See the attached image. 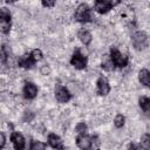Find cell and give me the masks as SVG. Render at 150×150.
Masks as SVG:
<instances>
[{"label":"cell","mask_w":150,"mask_h":150,"mask_svg":"<svg viewBox=\"0 0 150 150\" xmlns=\"http://www.w3.org/2000/svg\"><path fill=\"white\" fill-rule=\"evenodd\" d=\"M11 141L13 142L14 144V148L18 149V150H21L25 148V138L19 132H13L12 136H11Z\"/></svg>","instance_id":"cell-9"},{"label":"cell","mask_w":150,"mask_h":150,"mask_svg":"<svg viewBox=\"0 0 150 150\" xmlns=\"http://www.w3.org/2000/svg\"><path fill=\"white\" fill-rule=\"evenodd\" d=\"M70 63H71L76 69H83V68H86V66H87V59H86V56H83V55L80 53V50H76V52L73 54L71 59H70Z\"/></svg>","instance_id":"cell-4"},{"label":"cell","mask_w":150,"mask_h":150,"mask_svg":"<svg viewBox=\"0 0 150 150\" xmlns=\"http://www.w3.org/2000/svg\"><path fill=\"white\" fill-rule=\"evenodd\" d=\"M138 79H139V82L144 86H149L150 84V73L148 69H142L139 70L138 73Z\"/></svg>","instance_id":"cell-13"},{"label":"cell","mask_w":150,"mask_h":150,"mask_svg":"<svg viewBox=\"0 0 150 150\" xmlns=\"http://www.w3.org/2000/svg\"><path fill=\"white\" fill-rule=\"evenodd\" d=\"M110 8L111 6L109 4V0H96L95 1V9L101 14L107 13Z\"/></svg>","instance_id":"cell-11"},{"label":"cell","mask_w":150,"mask_h":150,"mask_svg":"<svg viewBox=\"0 0 150 150\" xmlns=\"http://www.w3.org/2000/svg\"><path fill=\"white\" fill-rule=\"evenodd\" d=\"M0 21H11V13L7 8H0Z\"/></svg>","instance_id":"cell-16"},{"label":"cell","mask_w":150,"mask_h":150,"mask_svg":"<svg viewBox=\"0 0 150 150\" xmlns=\"http://www.w3.org/2000/svg\"><path fill=\"white\" fill-rule=\"evenodd\" d=\"M120 1H121V0H109V4H110V6H111V7H114V6L118 5V4H120Z\"/></svg>","instance_id":"cell-26"},{"label":"cell","mask_w":150,"mask_h":150,"mask_svg":"<svg viewBox=\"0 0 150 150\" xmlns=\"http://www.w3.org/2000/svg\"><path fill=\"white\" fill-rule=\"evenodd\" d=\"M11 29V21H0V30L7 34Z\"/></svg>","instance_id":"cell-19"},{"label":"cell","mask_w":150,"mask_h":150,"mask_svg":"<svg viewBox=\"0 0 150 150\" xmlns=\"http://www.w3.org/2000/svg\"><path fill=\"white\" fill-rule=\"evenodd\" d=\"M41 2L45 7H53L55 5L56 0H41Z\"/></svg>","instance_id":"cell-23"},{"label":"cell","mask_w":150,"mask_h":150,"mask_svg":"<svg viewBox=\"0 0 150 150\" xmlns=\"http://www.w3.org/2000/svg\"><path fill=\"white\" fill-rule=\"evenodd\" d=\"M41 71H42L43 74H46V71H47V73H49L50 70H49V68H47V66H45V67H43V68L41 69Z\"/></svg>","instance_id":"cell-27"},{"label":"cell","mask_w":150,"mask_h":150,"mask_svg":"<svg viewBox=\"0 0 150 150\" xmlns=\"http://www.w3.org/2000/svg\"><path fill=\"white\" fill-rule=\"evenodd\" d=\"M96 84H97V93L100 95H107L110 91V86H109V83H108L105 77L100 76Z\"/></svg>","instance_id":"cell-6"},{"label":"cell","mask_w":150,"mask_h":150,"mask_svg":"<svg viewBox=\"0 0 150 150\" xmlns=\"http://www.w3.org/2000/svg\"><path fill=\"white\" fill-rule=\"evenodd\" d=\"M91 143H93V138L84 134H80L76 138V144L81 149H89L91 146Z\"/></svg>","instance_id":"cell-7"},{"label":"cell","mask_w":150,"mask_h":150,"mask_svg":"<svg viewBox=\"0 0 150 150\" xmlns=\"http://www.w3.org/2000/svg\"><path fill=\"white\" fill-rule=\"evenodd\" d=\"M75 20L79 22H89L93 20V15H91V9L89 8L88 5L86 4H81L76 11H75Z\"/></svg>","instance_id":"cell-1"},{"label":"cell","mask_w":150,"mask_h":150,"mask_svg":"<svg viewBox=\"0 0 150 150\" xmlns=\"http://www.w3.org/2000/svg\"><path fill=\"white\" fill-rule=\"evenodd\" d=\"M141 144H142L141 146L144 148V149H149V148H150V136H149V134H145V135L142 137Z\"/></svg>","instance_id":"cell-18"},{"label":"cell","mask_w":150,"mask_h":150,"mask_svg":"<svg viewBox=\"0 0 150 150\" xmlns=\"http://www.w3.org/2000/svg\"><path fill=\"white\" fill-rule=\"evenodd\" d=\"M79 39L81 40L83 45H89L91 41V34L87 29H81L79 32Z\"/></svg>","instance_id":"cell-14"},{"label":"cell","mask_w":150,"mask_h":150,"mask_svg":"<svg viewBox=\"0 0 150 150\" xmlns=\"http://www.w3.org/2000/svg\"><path fill=\"white\" fill-rule=\"evenodd\" d=\"M138 102H139V107H141L145 112H148L149 109H150V100H149L148 97H145V96H142Z\"/></svg>","instance_id":"cell-15"},{"label":"cell","mask_w":150,"mask_h":150,"mask_svg":"<svg viewBox=\"0 0 150 150\" xmlns=\"http://www.w3.org/2000/svg\"><path fill=\"white\" fill-rule=\"evenodd\" d=\"M48 143L52 148H55V149H63V143L61 141V138L55 135V134H49L48 135Z\"/></svg>","instance_id":"cell-12"},{"label":"cell","mask_w":150,"mask_h":150,"mask_svg":"<svg viewBox=\"0 0 150 150\" xmlns=\"http://www.w3.org/2000/svg\"><path fill=\"white\" fill-rule=\"evenodd\" d=\"M30 54H32V56H33V59L35 61H39V60L42 59V52L40 49H34V50H32Z\"/></svg>","instance_id":"cell-20"},{"label":"cell","mask_w":150,"mask_h":150,"mask_svg":"<svg viewBox=\"0 0 150 150\" xmlns=\"http://www.w3.org/2000/svg\"><path fill=\"white\" fill-rule=\"evenodd\" d=\"M30 149L32 150H39V149H41V150H43V149H46V144H43V143H40V142H33L32 143V145H30Z\"/></svg>","instance_id":"cell-22"},{"label":"cell","mask_w":150,"mask_h":150,"mask_svg":"<svg viewBox=\"0 0 150 150\" xmlns=\"http://www.w3.org/2000/svg\"><path fill=\"white\" fill-rule=\"evenodd\" d=\"M4 145H5V135L0 132V148H2Z\"/></svg>","instance_id":"cell-24"},{"label":"cell","mask_w":150,"mask_h":150,"mask_svg":"<svg viewBox=\"0 0 150 150\" xmlns=\"http://www.w3.org/2000/svg\"><path fill=\"white\" fill-rule=\"evenodd\" d=\"M33 116H34V115H33V114H30V112H29V116H28V111H26V112H25V117H23V120H25V121H27V118H28V121H29V120H32V118H33Z\"/></svg>","instance_id":"cell-25"},{"label":"cell","mask_w":150,"mask_h":150,"mask_svg":"<svg viewBox=\"0 0 150 150\" xmlns=\"http://www.w3.org/2000/svg\"><path fill=\"white\" fill-rule=\"evenodd\" d=\"M110 56H111V62L117 66V67H125L128 64V56L123 55L121 52H118L116 48H111L110 50Z\"/></svg>","instance_id":"cell-2"},{"label":"cell","mask_w":150,"mask_h":150,"mask_svg":"<svg viewBox=\"0 0 150 150\" xmlns=\"http://www.w3.org/2000/svg\"><path fill=\"white\" fill-rule=\"evenodd\" d=\"M55 97L59 102L64 103V102H68L71 98V94L69 93V90L66 87L57 86L56 89H55Z\"/></svg>","instance_id":"cell-5"},{"label":"cell","mask_w":150,"mask_h":150,"mask_svg":"<svg viewBox=\"0 0 150 150\" xmlns=\"http://www.w3.org/2000/svg\"><path fill=\"white\" fill-rule=\"evenodd\" d=\"M23 94H25L26 98H29V100L34 98L36 96V94H38L36 86L34 83H32V82H27L25 84V87H23Z\"/></svg>","instance_id":"cell-8"},{"label":"cell","mask_w":150,"mask_h":150,"mask_svg":"<svg viewBox=\"0 0 150 150\" xmlns=\"http://www.w3.org/2000/svg\"><path fill=\"white\" fill-rule=\"evenodd\" d=\"M76 131L79 132V134H86V131H87V124L86 123H83V122H81V123H79L77 125H76Z\"/></svg>","instance_id":"cell-21"},{"label":"cell","mask_w":150,"mask_h":150,"mask_svg":"<svg viewBox=\"0 0 150 150\" xmlns=\"http://www.w3.org/2000/svg\"><path fill=\"white\" fill-rule=\"evenodd\" d=\"M35 62H36V61L33 59L32 54L29 53V54H25V55H22V56L20 57V60H19V66H20V67H23V68H32Z\"/></svg>","instance_id":"cell-10"},{"label":"cell","mask_w":150,"mask_h":150,"mask_svg":"<svg viewBox=\"0 0 150 150\" xmlns=\"http://www.w3.org/2000/svg\"><path fill=\"white\" fill-rule=\"evenodd\" d=\"M6 1H7V2H15L16 0H6Z\"/></svg>","instance_id":"cell-28"},{"label":"cell","mask_w":150,"mask_h":150,"mask_svg":"<svg viewBox=\"0 0 150 150\" xmlns=\"http://www.w3.org/2000/svg\"><path fill=\"white\" fill-rule=\"evenodd\" d=\"M132 45L137 50H141L148 46V35L144 32H137L132 35Z\"/></svg>","instance_id":"cell-3"},{"label":"cell","mask_w":150,"mask_h":150,"mask_svg":"<svg viewBox=\"0 0 150 150\" xmlns=\"http://www.w3.org/2000/svg\"><path fill=\"white\" fill-rule=\"evenodd\" d=\"M114 124H115L116 128H122L123 124H124V116L121 115V114L116 115V117H115V120H114Z\"/></svg>","instance_id":"cell-17"}]
</instances>
